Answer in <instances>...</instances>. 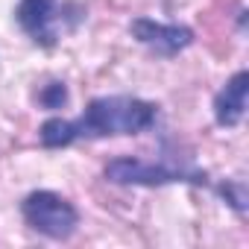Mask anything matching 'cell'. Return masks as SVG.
I'll return each instance as SVG.
<instances>
[{
	"label": "cell",
	"instance_id": "cell-1",
	"mask_svg": "<svg viewBox=\"0 0 249 249\" xmlns=\"http://www.w3.org/2000/svg\"><path fill=\"white\" fill-rule=\"evenodd\" d=\"M156 103L138 97H97L73 120L79 138H108V135H138L156 123Z\"/></svg>",
	"mask_w": 249,
	"mask_h": 249
},
{
	"label": "cell",
	"instance_id": "cell-2",
	"mask_svg": "<svg viewBox=\"0 0 249 249\" xmlns=\"http://www.w3.org/2000/svg\"><path fill=\"white\" fill-rule=\"evenodd\" d=\"M76 3H59V0H21L15 9V21L21 24V30L38 44V47H56L62 33L73 30L82 15L68 18V12H73Z\"/></svg>",
	"mask_w": 249,
	"mask_h": 249
},
{
	"label": "cell",
	"instance_id": "cell-3",
	"mask_svg": "<svg viewBox=\"0 0 249 249\" xmlns=\"http://www.w3.org/2000/svg\"><path fill=\"white\" fill-rule=\"evenodd\" d=\"M21 211H24V220L30 223V229H36L38 234H44L50 240H68L79 223L76 208L53 191H33L21 202Z\"/></svg>",
	"mask_w": 249,
	"mask_h": 249
},
{
	"label": "cell",
	"instance_id": "cell-4",
	"mask_svg": "<svg viewBox=\"0 0 249 249\" xmlns=\"http://www.w3.org/2000/svg\"><path fill=\"white\" fill-rule=\"evenodd\" d=\"M103 173H106V179L114 182V185H147V188L170 185V182H194V185L202 182V185H205V173H196V170H176V167H164V164L144 161V159H135V156L111 159Z\"/></svg>",
	"mask_w": 249,
	"mask_h": 249
},
{
	"label": "cell",
	"instance_id": "cell-5",
	"mask_svg": "<svg viewBox=\"0 0 249 249\" xmlns=\"http://www.w3.org/2000/svg\"><path fill=\"white\" fill-rule=\"evenodd\" d=\"M129 33L150 50H156L159 56H176L185 47H191L194 41V30L185 24H159L150 18H135L129 24Z\"/></svg>",
	"mask_w": 249,
	"mask_h": 249
},
{
	"label": "cell",
	"instance_id": "cell-6",
	"mask_svg": "<svg viewBox=\"0 0 249 249\" xmlns=\"http://www.w3.org/2000/svg\"><path fill=\"white\" fill-rule=\"evenodd\" d=\"M246 94H249V73L246 71H237L226 88L214 97V117L220 126H237L246 114Z\"/></svg>",
	"mask_w": 249,
	"mask_h": 249
},
{
	"label": "cell",
	"instance_id": "cell-7",
	"mask_svg": "<svg viewBox=\"0 0 249 249\" xmlns=\"http://www.w3.org/2000/svg\"><path fill=\"white\" fill-rule=\"evenodd\" d=\"M38 138L47 150H62V147H71L76 141V129H73V120H62V117H50L41 123L38 129Z\"/></svg>",
	"mask_w": 249,
	"mask_h": 249
},
{
	"label": "cell",
	"instance_id": "cell-8",
	"mask_svg": "<svg viewBox=\"0 0 249 249\" xmlns=\"http://www.w3.org/2000/svg\"><path fill=\"white\" fill-rule=\"evenodd\" d=\"M38 103H41L44 108H62V106L68 103V88H65V82H50V85H44V88L38 91Z\"/></svg>",
	"mask_w": 249,
	"mask_h": 249
},
{
	"label": "cell",
	"instance_id": "cell-9",
	"mask_svg": "<svg viewBox=\"0 0 249 249\" xmlns=\"http://www.w3.org/2000/svg\"><path fill=\"white\" fill-rule=\"evenodd\" d=\"M220 196L237 214H246V185L243 182H226V185H220Z\"/></svg>",
	"mask_w": 249,
	"mask_h": 249
}]
</instances>
